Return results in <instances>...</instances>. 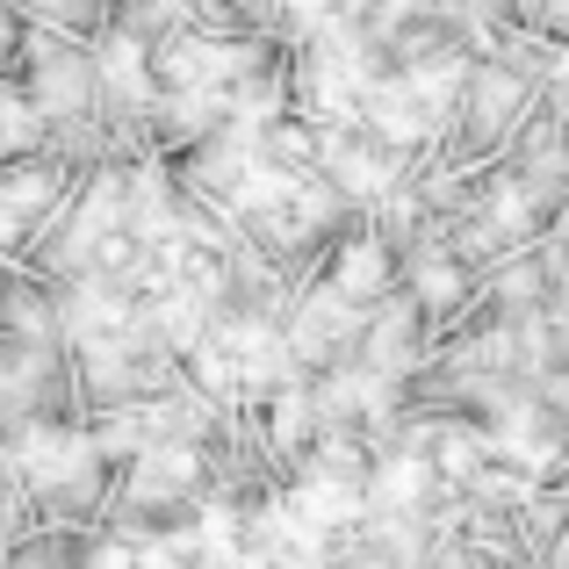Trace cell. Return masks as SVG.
Listing matches in <instances>:
<instances>
[{
	"instance_id": "cell-9",
	"label": "cell",
	"mask_w": 569,
	"mask_h": 569,
	"mask_svg": "<svg viewBox=\"0 0 569 569\" xmlns=\"http://www.w3.org/2000/svg\"><path fill=\"white\" fill-rule=\"evenodd\" d=\"M202 303H209L202 289H188V281H173V289L159 296V310H152V318H159V332H167L173 347H202Z\"/></svg>"
},
{
	"instance_id": "cell-7",
	"label": "cell",
	"mask_w": 569,
	"mask_h": 569,
	"mask_svg": "<svg viewBox=\"0 0 569 569\" xmlns=\"http://www.w3.org/2000/svg\"><path fill=\"white\" fill-rule=\"evenodd\" d=\"M123 325H130V296L101 289V281H87V289L72 296V310H66V332L80 339V347H101V339H116Z\"/></svg>"
},
{
	"instance_id": "cell-27",
	"label": "cell",
	"mask_w": 569,
	"mask_h": 569,
	"mask_svg": "<svg viewBox=\"0 0 569 569\" xmlns=\"http://www.w3.org/2000/svg\"><path fill=\"white\" fill-rule=\"evenodd\" d=\"M548 14H556V22H569V0H548Z\"/></svg>"
},
{
	"instance_id": "cell-11",
	"label": "cell",
	"mask_w": 569,
	"mask_h": 569,
	"mask_svg": "<svg viewBox=\"0 0 569 569\" xmlns=\"http://www.w3.org/2000/svg\"><path fill=\"white\" fill-rule=\"evenodd\" d=\"M194 483V447H152L138 469V498H173Z\"/></svg>"
},
{
	"instance_id": "cell-10",
	"label": "cell",
	"mask_w": 569,
	"mask_h": 569,
	"mask_svg": "<svg viewBox=\"0 0 569 569\" xmlns=\"http://www.w3.org/2000/svg\"><path fill=\"white\" fill-rule=\"evenodd\" d=\"M101 87H116L123 101H144V94H152V72H144L138 37H109V51H101Z\"/></svg>"
},
{
	"instance_id": "cell-12",
	"label": "cell",
	"mask_w": 569,
	"mask_h": 569,
	"mask_svg": "<svg viewBox=\"0 0 569 569\" xmlns=\"http://www.w3.org/2000/svg\"><path fill=\"white\" fill-rule=\"evenodd\" d=\"M403 87H411V94L440 116L447 101H455V87H461V58H418V66L403 72Z\"/></svg>"
},
{
	"instance_id": "cell-4",
	"label": "cell",
	"mask_w": 569,
	"mask_h": 569,
	"mask_svg": "<svg viewBox=\"0 0 569 569\" xmlns=\"http://www.w3.org/2000/svg\"><path fill=\"white\" fill-rule=\"evenodd\" d=\"M339 339H353V303H347V296H332V289L310 296L303 318H296V332H289V353H303V361H325Z\"/></svg>"
},
{
	"instance_id": "cell-26",
	"label": "cell",
	"mask_w": 569,
	"mask_h": 569,
	"mask_svg": "<svg viewBox=\"0 0 569 569\" xmlns=\"http://www.w3.org/2000/svg\"><path fill=\"white\" fill-rule=\"evenodd\" d=\"M130 562H138L130 548H101V556H94V569H130Z\"/></svg>"
},
{
	"instance_id": "cell-1",
	"label": "cell",
	"mask_w": 569,
	"mask_h": 569,
	"mask_svg": "<svg viewBox=\"0 0 569 569\" xmlns=\"http://www.w3.org/2000/svg\"><path fill=\"white\" fill-rule=\"evenodd\" d=\"M194 376H202V389H267L289 376V339L260 318H238L194 347Z\"/></svg>"
},
{
	"instance_id": "cell-21",
	"label": "cell",
	"mask_w": 569,
	"mask_h": 569,
	"mask_svg": "<svg viewBox=\"0 0 569 569\" xmlns=\"http://www.w3.org/2000/svg\"><path fill=\"white\" fill-rule=\"evenodd\" d=\"M303 432H310V397L281 389V403H274V440L289 447V440H303Z\"/></svg>"
},
{
	"instance_id": "cell-13",
	"label": "cell",
	"mask_w": 569,
	"mask_h": 569,
	"mask_svg": "<svg viewBox=\"0 0 569 569\" xmlns=\"http://www.w3.org/2000/svg\"><path fill=\"white\" fill-rule=\"evenodd\" d=\"M325 167L347 181V194H382V188H389V159L347 152V144H332V138H325Z\"/></svg>"
},
{
	"instance_id": "cell-22",
	"label": "cell",
	"mask_w": 569,
	"mask_h": 569,
	"mask_svg": "<svg viewBox=\"0 0 569 569\" xmlns=\"http://www.w3.org/2000/svg\"><path fill=\"white\" fill-rule=\"evenodd\" d=\"M476 455H483V440H476V432H461V426L440 432V469H447V476H469Z\"/></svg>"
},
{
	"instance_id": "cell-5",
	"label": "cell",
	"mask_w": 569,
	"mask_h": 569,
	"mask_svg": "<svg viewBox=\"0 0 569 569\" xmlns=\"http://www.w3.org/2000/svg\"><path fill=\"white\" fill-rule=\"evenodd\" d=\"M368 123H376V138H389V144H418L432 130V109L403 80H389V87H368Z\"/></svg>"
},
{
	"instance_id": "cell-17",
	"label": "cell",
	"mask_w": 569,
	"mask_h": 569,
	"mask_svg": "<svg viewBox=\"0 0 569 569\" xmlns=\"http://www.w3.org/2000/svg\"><path fill=\"white\" fill-rule=\"evenodd\" d=\"M490 223H498L505 238H519L533 223V194L519 188V181H498V188H490Z\"/></svg>"
},
{
	"instance_id": "cell-3",
	"label": "cell",
	"mask_w": 569,
	"mask_h": 569,
	"mask_svg": "<svg viewBox=\"0 0 569 569\" xmlns=\"http://www.w3.org/2000/svg\"><path fill=\"white\" fill-rule=\"evenodd\" d=\"M167 80L188 87V94H223L231 80H246V51L238 43H173L167 51Z\"/></svg>"
},
{
	"instance_id": "cell-24",
	"label": "cell",
	"mask_w": 569,
	"mask_h": 569,
	"mask_svg": "<svg viewBox=\"0 0 569 569\" xmlns=\"http://www.w3.org/2000/svg\"><path fill=\"white\" fill-rule=\"evenodd\" d=\"M296 22H310V29H339V0H296Z\"/></svg>"
},
{
	"instance_id": "cell-25",
	"label": "cell",
	"mask_w": 569,
	"mask_h": 569,
	"mask_svg": "<svg viewBox=\"0 0 569 569\" xmlns=\"http://www.w3.org/2000/svg\"><path fill=\"white\" fill-rule=\"evenodd\" d=\"M138 569H181V548H144Z\"/></svg>"
},
{
	"instance_id": "cell-15",
	"label": "cell",
	"mask_w": 569,
	"mask_h": 569,
	"mask_svg": "<svg viewBox=\"0 0 569 569\" xmlns=\"http://www.w3.org/2000/svg\"><path fill=\"white\" fill-rule=\"evenodd\" d=\"M389 403V376H339L325 389V411H382Z\"/></svg>"
},
{
	"instance_id": "cell-8",
	"label": "cell",
	"mask_w": 569,
	"mask_h": 569,
	"mask_svg": "<svg viewBox=\"0 0 569 569\" xmlns=\"http://www.w3.org/2000/svg\"><path fill=\"white\" fill-rule=\"evenodd\" d=\"M87 87H94V66H80V58H51V66L37 72V101H43V116L80 109Z\"/></svg>"
},
{
	"instance_id": "cell-14",
	"label": "cell",
	"mask_w": 569,
	"mask_h": 569,
	"mask_svg": "<svg viewBox=\"0 0 569 569\" xmlns=\"http://www.w3.org/2000/svg\"><path fill=\"white\" fill-rule=\"evenodd\" d=\"M418 498H426V461H411V455L382 461V476H376V505L382 512H403V505H418Z\"/></svg>"
},
{
	"instance_id": "cell-16",
	"label": "cell",
	"mask_w": 569,
	"mask_h": 569,
	"mask_svg": "<svg viewBox=\"0 0 569 569\" xmlns=\"http://www.w3.org/2000/svg\"><path fill=\"white\" fill-rule=\"evenodd\" d=\"M411 281H418V303H432V310H440V303H455V296H461V267H455V260H440V252H426Z\"/></svg>"
},
{
	"instance_id": "cell-19",
	"label": "cell",
	"mask_w": 569,
	"mask_h": 569,
	"mask_svg": "<svg viewBox=\"0 0 569 569\" xmlns=\"http://www.w3.org/2000/svg\"><path fill=\"white\" fill-rule=\"evenodd\" d=\"M87 382H94V389H123L130 382V361H123V347H116V339L87 347Z\"/></svg>"
},
{
	"instance_id": "cell-28",
	"label": "cell",
	"mask_w": 569,
	"mask_h": 569,
	"mask_svg": "<svg viewBox=\"0 0 569 569\" xmlns=\"http://www.w3.org/2000/svg\"><path fill=\"white\" fill-rule=\"evenodd\" d=\"M0 43H8V22H0Z\"/></svg>"
},
{
	"instance_id": "cell-6",
	"label": "cell",
	"mask_w": 569,
	"mask_h": 569,
	"mask_svg": "<svg viewBox=\"0 0 569 569\" xmlns=\"http://www.w3.org/2000/svg\"><path fill=\"white\" fill-rule=\"evenodd\" d=\"M332 296H347V303H376V296H389V246L353 238V246L332 260Z\"/></svg>"
},
{
	"instance_id": "cell-2",
	"label": "cell",
	"mask_w": 569,
	"mask_h": 569,
	"mask_svg": "<svg viewBox=\"0 0 569 569\" xmlns=\"http://www.w3.org/2000/svg\"><path fill=\"white\" fill-rule=\"evenodd\" d=\"M94 455H101V447L87 440V432L37 426V432L22 440V476H29L37 490H80L87 469H94Z\"/></svg>"
},
{
	"instance_id": "cell-20",
	"label": "cell",
	"mask_w": 569,
	"mask_h": 569,
	"mask_svg": "<svg viewBox=\"0 0 569 569\" xmlns=\"http://www.w3.org/2000/svg\"><path fill=\"white\" fill-rule=\"evenodd\" d=\"M0 194H8V209H14V223H22V217H37V209H43V202H51V181H43V173H14V181H8V188H0Z\"/></svg>"
},
{
	"instance_id": "cell-18",
	"label": "cell",
	"mask_w": 569,
	"mask_h": 569,
	"mask_svg": "<svg viewBox=\"0 0 569 569\" xmlns=\"http://www.w3.org/2000/svg\"><path fill=\"white\" fill-rule=\"evenodd\" d=\"M368 361H376V376H389V368L411 361V325H403V310L376 325V353H368Z\"/></svg>"
},
{
	"instance_id": "cell-23",
	"label": "cell",
	"mask_w": 569,
	"mask_h": 569,
	"mask_svg": "<svg viewBox=\"0 0 569 569\" xmlns=\"http://www.w3.org/2000/svg\"><path fill=\"white\" fill-rule=\"evenodd\" d=\"M512 101H519V87L505 80V72H490V80L476 87V116H483V123H498V116L512 109Z\"/></svg>"
}]
</instances>
